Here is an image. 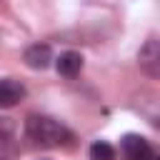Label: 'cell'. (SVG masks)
<instances>
[{"label":"cell","instance_id":"1","mask_svg":"<svg viewBox=\"0 0 160 160\" xmlns=\"http://www.w3.org/2000/svg\"><path fill=\"white\" fill-rule=\"evenodd\" d=\"M25 132L40 148H60V145H70L68 140H72V135L60 122L45 115H30L25 120Z\"/></svg>","mask_w":160,"mask_h":160},{"label":"cell","instance_id":"2","mask_svg":"<svg viewBox=\"0 0 160 160\" xmlns=\"http://www.w3.org/2000/svg\"><path fill=\"white\" fill-rule=\"evenodd\" d=\"M120 148H122V155H125L128 160H155L152 145H150L142 135H135V132L122 135Z\"/></svg>","mask_w":160,"mask_h":160},{"label":"cell","instance_id":"3","mask_svg":"<svg viewBox=\"0 0 160 160\" xmlns=\"http://www.w3.org/2000/svg\"><path fill=\"white\" fill-rule=\"evenodd\" d=\"M138 62L150 78L160 75V42H158V38H148L145 40V45L138 52Z\"/></svg>","mask_w":160,"mask_h":160},{"label":"cell","instance_id":"4","mask_svg":"<svg viewBox=\"0 0 160 160\" xmlns=\"http://www.w3.org/2000/svg\"><path fill=\"white\" fill-rule=\"evenodd\" d=\"M25 85L12 78H0V108H15L25 98Z\"/></svg>","mask_w":160,"mask_h":160},{"label":"cell","instance_id":"5","mask_svg":"<svg viewBox=\"0 0 160 160\" xmlns=\"http://www.w3.org/2000/svg\"><path fill=\"white\" fill-rule=\"evenodd\" d=\"M22 60H25V65L32 68V70H45V68L50 65V60H52V50H50V45H45V42H35V45H30V48L22 52Z\"/></svg>","mask_w":160,"mask_h":160},{"label":"cell","instance_id":"6","mask_svg":"<svg viewBox=\"0 0 160 160\" xmlns=\"http://www.w3.org/2000/svg\"><path fill=\"white\" fill-rule=\"evenodd\" d=\"M55 68L62 78H75L80 70H82V55L75 52V50H65L60 52V58L55 60Z\"/></svg>","mask_w":160,"mask_h":160},{"label":"cell","instance_id":"7","mask_svg":"<svg viewBox=\"0 0 160 160\" xmlns=\"http://www.w3.org/2000/svg\"><path fill=\"white\" fill-rule=\"evenodd\" d=\"M90 160H115V148L105 140H95L90 145Z\"/></svg>","mask_w":160,"mask_h":160}]
</instances>
